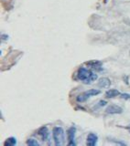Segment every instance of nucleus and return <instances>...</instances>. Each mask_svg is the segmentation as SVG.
Returning <instances> with one entry per match:
<instances>
[{
    "instance_id": "f257e3e1",
    "label": "nucleus",
    "mask_w": 130,
    "mask_h": 146,
    "mask_svg": "<svg viewBox=\"0 0 130 146\" xmlns=\"http://www.w3.org/2000/svg\"><path fill=\"white\" fill-rule=\"evenodd\" d=\"M77 78H78V80H82L83 83L89 84V83H92V81L97 79V75L94 74L92 71H91L89 70H86L85 68L81 67L78 70Z\"/></svg>"
},
{
    "instance_id": "f03ea898",
    "label": "nucleus",
    "mask_w": 130,
    "mask_h": 146,
    "mask_svg": "<svg viewBox=\"0 0 130 146\" xmlns=\"http://www.w3.org/2000/svg\"><path fill=\"white\" fill-rule=\"evenodd\" d=\"M52 135L56 146H62L65 143L64 131L62 127H55L52 131Z\"/></svg>"
},
{
    "instance_id": "7ed1b4c3",
    "label": "nucleus",
    "mask_w": 130,
    "mask_h": 146,
    "mask_svg": "<svg viewBox=\"0 0 130 146\" xmlns=\"http://www.w3.org/2000/svg\"><path fill=\"white\" fill-rule=\"evenodd\" d=\"M101 93V91L99 90H86L84 92H82V94L78 95L76 100L78 102H84L86 100L89 99L92 96H96Z\"/></svg>"
},
{
    "instance_id": "20e7f679",
    "label": "nucleus",
    "mask_w": 130,
    "mask_h": 146,
    "mask_svg": "<svg viewBox=\"0 0 130 146\" xmlns=\"http://www.w3.org/2000/svg\"><path fill=\"white\" fill-rule=\"evenodd\" d=\"M105 112L108 114H120L123 112V109L121 107L117 106V105L112 104V105H109V106L106 108Z\"/></svg>"
},
{
    "instance_id": "39448f33",
    "label": "nucleus",
    "mask_w": 130,
    "mask_h": 146,
    "mask_svg": "<svg viewBox=\"0 0 130 146\" xmlns=\"http://www.w3.org/2000/svg\"><path fill=\"white\" fill-rule=\"evenodd\" d=\"M75 131H76V129L74 127H71L68 130V140H69L68 145H70V146L75 145V141H74V135H75Z\"/></svg>"
},
{
    "instance_id": "423d86ee",
    "label": "nucleus",
    "mask_w": 130,
    "mask_h": 146,
    "mask_svg": "<svg viewBox=\"0 0 130 146\" xmlns=\"http://www.w3.org/2000/svg\"><path fill=\"white\" fill-rule=\"evenodd\" d=\"M38 134L40 137L42 141H47L49 139V130L47 127H41L40 129L38 131Z\"/></svg>"
},
{
    "instance_id": "0eeeda50",
    "label": "nucleus",
    "mask_w": 130,
    "mask_h": 146,
    "mask_svg": "<svg viewBox=\"0 0 130 146\" xmlns=\"http://www.w3.org/2000/svg\"><path fill=\"white\" fill-rule=\"evenodd\" d=\"M97 140H98V137L94 133H89L87 136V143L86 144L88 146H94L97 143Z\"/></svg>"
},
{
    "instance_id": "6e6552de",
    "label": "nucleus",
    "mask_w": 130,
    "mask_h": 146,
    "mask_svg": "<svg viewBox=\"0 0 130 146\" xmlns=\"http://www.w3.org/2000/svg\"><path fill=\"white\" fill-rule=\"evenodd\" d=\"M86 65L90 66L91 68H92L94 70H102V62L99 61V60H92V61H88L85 63Z\"/></svg>"
},
{
    "instance_id": "1a4fd4ad",
    "label": "nucleus",
    "mask_w": 130,
    "mask_h": 146,
    "mask_svg": "<svg viewBox=\"0 0 130 146\" xmlns=\"http://www.w3.org/2000/svg\"><path fill=\"white\" fill-rule=\"evenodd\" d=\"M97 85L99 88H109L111 85V80L108 78H101Z\"/></svg>"
},
{
    "instance_id": "9d476101",
    "label": "nucleus",
    "mask_w": 130,
    "mask_h": 146,
    "mask_svg": "<svg viewBox=\"0 0 130 146\" xmlns=\"http://www.w3.org/2000/svg\"><path fill=\"white\" fill-rule=\"evenodd\" d=\"M120 91H118L117 90H109L105 92V97L111 99V98H115L117 96H120Z\"/></svg>"
},
{
    "instance_id": "9b49d317",
    "label": "nucleus",
    "mask_w": 130,
    "mask_h": 146,
    "mask_svg": "<svg viewBox=\"0 0 130 146\" xmlns=\"http://www.w3.org/2000/svg\"><path fill=\"white\" fill-rule=\"evenodd\" d=\"M17 144V139L14 138V137H10V138H7L6 141L4 143L5 146H14Z\"/></svg>"
},
{
    "instance_id": "f8f14e48",
    "label": "nucleus",
    "mask_w": 130,
    "mask_h": 146,
    "mask_svg": "<svg viewBox=\"0 0 130 146\" xmlns=\"http://www.w3.org/2000/svg\"><path fill=\"white\" fill-rule=\"evenodd\" d=\"M27 144L29 146H39L40 145L38 141L35 140V139H29L27 141Z\"/></svg>"
},
{
    "instance_id": "ddd939ff",
    "label": "nucleus",
    "mask_w": 130,
    "mask_h": 146,
    "mask_svg": "<svg viewBox=\"0 0 130 146\" xmlns=\"http://www.w3.org/2000/svg\"><path fill=\"white\" fill-rule=\"evenodd\" d=\"M120 97H121V99H124V100H130V94L129 93L120 94Z\"/></svg>"
},
{
    "instance_id": "4468645a",
    "label": "nucleus",
    "mask_w": 130,
    "mask_h": 146,
    "mask_svg": "<svg viewBox=\"0 0 130 146\" xmlns=\"http://www.w3.org/2000/svg\"><path fill=\"white\" fill-rule=\"evenodd\" d=\"M106 104V102H105V100H100L99 104L97 105V107H102V106H105V105Z\"/></svg>"
},
{
    "instance_id": "2eb2a0df",
    "label": "nucleus",
    "mask_w": 130,
    "mask_h": 146,
    "mask_svg": "<svg viewBox=\"0 0 130 146\" xmlns=\"http://www.w3.org/2000/svg\"><path fill=\"white\" fill-rule=\"evenodd\" d=\"M8 38V36L7 35H5V34H3V35H1V39L4 41V40H7Z\"/></svg>"
},
{
    "instance_id": "dca6fc26",
    "label": "nucleus",
    "mask_w": 130,
    "mask_h": 146,
    "mask_svg": "<svg viewBox=\"0 0 130 146\" xmlns=\"http://www.w3.org/2000/svg\"><path fill=\"white\" fill-rule=\"evenodd\" d=\"M127 129H129V130H130V127H127Z\"/></svg>"
}]
</instances>
